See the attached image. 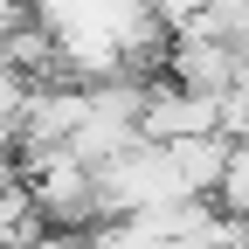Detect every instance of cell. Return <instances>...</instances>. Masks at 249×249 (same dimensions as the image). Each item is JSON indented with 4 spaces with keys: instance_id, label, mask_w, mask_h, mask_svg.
<instances>
[{
    "instance_id": "obj_2",
    "label": "cell",
    "mask_w": 249,
    "mask_h": 249,
    "mask_svg": "<svg viewBox=\"0 0 249 249\" xmlns=\"http://www.w3.org/2000/svg\"><path fill=\"white\" fill-rule=\"evenodd\" d=\"M214 208L235 214V222H249V145L229 152V173H222V194H214Z\"/></svg>"
},
{
    "instance_id": "obj_3",
    "label": "cell",
    "mask_w": 249,
    "mask_h": 249,
    "mask_svg": "<svg viewBox=\"0 0 249 249\" xmlns=\"http://www.w3.org/2000/svg\"><path fill=\"white\" fill-rule=\"evenodd\" d=\"M222 139L229 145H249V83L222 97Z\"/></svg>"
},
{
    "instance_id": "obj_6",
    "label": "cell",
    "mask_w": 249,
    "mask_h": 249,
    "mask_svg": "<svg viewBox=\"0 0 249 249\" xmlns=\"http://www.w3.org/2000/svg\"><path fill=\"white\" fill-rule=\"evenodd\" d=\"M28 249H83L76 235H62V229H49V235H35V242H28Z\"/></svg>"
},
{
    "instance_id": "obj_4",
    "label": "cell",
    "mask_w": 249,
    "mask_h": 249,
    "mask_svg": "<svg viewBox=\"0 0 249 249\" xmlns=\"http://www.w3.org/2000/svg\"><path fill=\"white\" fill-rule=\"evenodd\" d=\"M152 14L166 21V35H180L187 21H201V14H208V0H152Z\"/></svg>"
},
{
    "instance_id": "obj_1",
    "label": "cell",
    "mask_w": 249,
    "mask_h": 249,
    "mask_svg": "<svg viewBox=\"0 0 249 249\" xmlns=\"http://www.w3.org/2000/svg\"><path fill=\"white\" fill-rule=\"evenodd\" d=\"M187 201V187L173 173V152L166 145H139L124 160L97 166V222H139L152 208H173Z\"/></svg>"
},
{
    "instance_id": "obj_5",
    "label": "cell",
    "mask_w": 249,
    "mask_h": 249,
    "mask_svg": "<svg viewBox=\"0 0 249 249\" xmlns=\"http://www.w3.org/2000/svg\"><path fill=\"white\" fill-rule=\"evenodd\" d=\"M35 14H28V0H0V49L14 42V28H28Z\"/></svg>"
}]
</instances>
